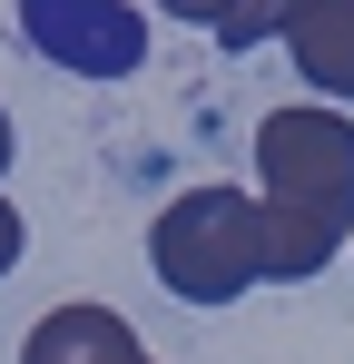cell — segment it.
<instances>
[{
    "instance_id": "cell-4",
    "label": "cell",
    "mask_w": 354,
    "mask_h": 364,
    "mask_svg": "<svg viewBox=\"0 0 354 364\" xmlns=\"http://www.w3.org/2000/svg\"><path fill=\"white\" fill-rule=\"evenodd\" d=\"M276 40L315 99H354V0H276Z\"/></svg>"
},
{
    "instance_id": "cell-5",
    "label": "cell",
    "mask_w": 354,
    "mask_h": 364,
    "mask_svg": "<svg viewBox=\"0 0 354 364\" xmlns=\"http://www.w3.org/2000/svg\"><path fill=\"white\" fill-rule=\"evenodd\" d=\"M20 364H148V345L128 335L118 305H50V315L30 325Z\"/></svg>"
},
{
    "instance_id": "cell-8",
    "label": "cell",
    "mask_w": 354,
    "mask_h": 364,
    "mask_svg": "<svg viewBox=\"0 0 354 364\" xmlns=\"http://www.w3.org/2000/svg\"><path fill=\"white\" fill-rule=\"evenodd\" d=\"M10 148H20V138H10V109H0V168H10Z\"/></svg>"
},
{
    "instance_id": "cell-2",
    "label": "cell",
    "mask_w": 354,
    "mask_h": 364,
    "mask_svg": "<svg viewBox=\"0 0 354 364\" xmlns=\"http://www.w3.org/2000/svg\"><path fill=\"white\" fill-rule=\"evenodd\" d=\"M148 266L158 286L187 305H236L246 286H266V227H256V197L246 187H187L158 207L148 227Z\"/></svg>"
},
{
    "instance_id": "cell-6",
    "label": "cell",
    "mask_w": 354,
    "mask_h": 364,
    "mask_svg": "<svg viewBox=\"0 0 354 364\" xmlns=\"http://www.w3.org/2000/svg\"><path fill=\"white\" fill-rule=\"evenodd\" d=\"M20 246H30V227H20V207H10V197H0V276H10V266H20Z\"/></svg>"
},
{
    "instance_id": "cell-3",
    "label": "cell",
    "mask_w": 354,
    "mask_h": 364,
    "mask_svg": "<svg viewBox=\"0 0 354 364\" xmlns=\"http://www.w3.org/2000/svg\"><path fill=\"white\" fill-rule=\"evenodd\" d=\"M20 30L69 79H128V69H148V10L138 0H20Z\"/></svg>"
},
{
    "instance_id": "cell-1",
    "label": "cell",
    "mask_w": 354,
    "mask_h": 364,
    "mask_svg": "<svg viewBox=\"0 0 354 364\" xmlns=\"http://www.w3.org/2000/svg\"><path fill=\"white\" fill-rule=\"evenodd\" d=\"M256 227H266V286H305L354 237V128L325 99L256 119Z\"/></svg>"
},
{
    "instance_id": "cell-7",
    "label": "cell",
    "mask_w": 354,
    "mask_h": 364,
    "mask_svg": "<svg viewBox=\"0 0 354 364\" xmlns=\"http://www.w3.org/2000/svg\"><path fill=\"white\" fill-rule=\"evenodd\" d=\"M227 10H236V0H168V20H197V30H217Z\"/></svg>"
}]
</instances>
